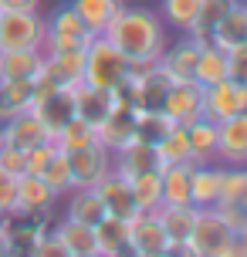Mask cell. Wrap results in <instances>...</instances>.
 Wrapping results in <instances>:
<instances>
[{"mask_svg":"<svg viewBox=\"0 0 247 257\" xmlns=\"http://www.w3.org/2000/svg\"><path fill=\"white\" fill-rule=\"evenodd\" d=\"M105 38L115 44L118 54L129 64L159 61V54L169 44L163 17L149 7H122V14L105 27Z\"/></svg>","mask_w":247,"mask_h":257,"instance_id":"6da1fadb","label":"cell"},{"mask_svg":"<svg viewBox=\"0 0 247 257\" xmlns=\"http://www.w3.org/2000/svg\"><path fill=\"white\" fill-rule=\"evenodd\" d=\"M129 61L118 54V48L105 34H95L85 48V81L98 88H118L126 81Z\"/></svg>","mask_w":247,"mask_h":257,"instance_id":"7a4b0ae2","label":"cell"},{"mask_svg":"<svg viewBox=\"0 0 247 257\" xmlns=\"http://www.w3.org/2000/svg\"><path fill=\"white\" fill-rule=\"evenodd\" d=\"M44 17L38 11H0V51H41Z\"/></svg>","mask_w":247,"mask_h":257,"instance_id":"3957f363","label":"cell"},{"mask_svg":"<svg viewBox=\"0 0 247 257\" xmlns=\"http://www.w3.org/2000/svg\"><path fill=\"white\" fill-rule=\"evenodd\" d=\"M71 95H75V115L85 118L91 128H98L115 108H129V98L122 88H98V85L81 81Z\"/></svg>","mask_w":247,"mask_h":257,"instance_id":"277c9868","label":"cell"},{"mask_svg":"<svg viewBox=\"0 0 247 257\" xmlns=\"http://www.w3.org/2000/svg\"><path fill=\"white\" fill-rule=\"evenodd\" d=\"M234 240H237V233L223 223L213 206H200L196 210V223H193V230H190V237H186V244L193 247L196 257H213L217 250H223Z\"/></svg>","mask_w":247,"mask_h":257,"instance_id":"5b68a950","label":"cell"},{"mask_svg":"<svg viewBox=\"0 0 247 257\" xmlns=\"http://www.w3.org/2000/svg\"><path fill=\"white\" fill-rule=\"evenodd\" d=\"M68 166H71V190L75 186H98L112 173V153L95 139L88 146H81V149H71Z\"/></svg>","mask_w":247,"mask_h":257,"instance_id":"8992f818","label":"cell"},{"mask_svg":"<svg viewBox=\"0 0 247 257\" xmlns=\"http://www.w3.org/2000/svg\"><path fill=\"white\" fill-rule=\"evenodd\" d=\"M159 112L176 125H190L193 118L203 115V85L200 81H169Z\"/></svg>","mask_w":247,"mask_h":257,"instance_id":"52a82bcc","label":"cell"},{"mask_svg":"<svg viewBox=\"0 0 247 257\" xmlns=\"http://www.w3.org/2000/svg\"><path fill=\"white\" fill-rule=\"evenodd\" d=\"M58 200H61V196L41 180L38 173H24V176H17L11 217H38V213H51L54 206H58Z\"/></svg>","mask_w":247,"mask_h":257,"instance_id":"ba28073f","label":"cell"},{"mask_svg":"<svg viewBox=\"0 0 247 257\" xmlns=\"http://www.w3.org/2000/svg\"><path fill=\"white\" fill-rule=\"evenodd\" d=\"M240 112H247V85H240L234 78H220L203 88V115L207 118L223 122Z\"/></svg>","mask_w":247,"mask_h":257,"instance_id":"9c48e42d","label":"cell"},{"mask_svg":"<svg viewBox=\"0 0 247 257\" xmlns=\"http://www.w3.org/2000/svg\"><path fill=\"white\" fill-rule=\"evenodd\" d=\"M217 163L247 166V112L217 122Z\"/></svg>","mask_w":247,"mask_h":257,"instance_id":"30bf717a","label":"cell"},{"mask_svg":"<svg viewBox=\"0 0 247 257\" xmlns=\"http://www.w3.org/2000/svg\"><path fill=\"white\" fill-rule=\"evenodd\" d=\"M41 75L54 81V88L75 91L85 81V51H44Z\"/></svg>","mask_w":247,"mask_h":257,"instance_id":"8fae6325","label":"cell"},{"mask_svg":"<svg viewBox=\"0 0 247 257\" xmlns=\"http://www.w3.org/2000/svg\"><path fill=\"white\" fill-rule=\"evenodd\" d=\"M112 169L118 176H139V173H159L163 169V159L156 153V142L146 139H132L129 146H122L118 153H112Z\"/></svg>","mask_w":247,"mask_h":257,"instance_id":"7c38bea8","label":"cell"},{"mask_svg":"<svg viewBox=\"0 0 247 257\" xmlns=\"http://www.w3.org/2000/svg\"><path fill=\"white\" fill-rule=\"evenodd\" d=\"M210 41L217 48H223L227 54L237 51V48H247V4L244 0H234L227 7V14L210 31Z\"/></svg>","mask_w":247,"mask_h":257,"instance_id":"4fadbf2b","label":"cell"},{"mask_svg":"<svg viewBox=\"0 0 247 257\" xmlns=\"http://www.w3.org/2000/svg\"><path fill=\"white\" fill-rule=\"evenodd\" d=\"M51 233L61 240V247L68 250V257H102L98 254V237H95V227L88 223H78V220H54Z\"/></svg>","mask_w":247,"mask_h":257,"instance_id":"5bb4252c","label":"cell"},{"mask_svg":"<svg viewBox=\"0 0 247 257\" xmlns=\"http://www.w3.org/2000/svg\"><path fill=\"white\" fill-rule=\"evenodd\" d=\"M196 51L200 44L193 38H180L173 48L166 44V51L159 54V71L169 78V81H193V71H196Z\"/></svg>","mask_w":247,"mask_h":257,"instance_id":"9a60e30c","label":"cell"},{"mask_svg":"<svg viewBox=\"0 0 247 257\" xmlns=\"http://www.w3.org/2000/svg\"><path fill=\"white\" fill-rule=\"evenodd\" d=\"M95 190H98V196H102L105 213H108V217L132 220L136 213H139V206H136V200H132V190H129V180H126V176H118L115 169H112V173H108Z\"/></svg>","mask_w":247,"mask_h":257,"instance_id":"2e32d148","label":"cell"},{"mask_svg":"<svg viewBox=\"0 0 247 257\" xmlns=\"http://www.w3.org/2000/svg\"><path fill=\"white\" fill-rule=\"evenodd\" d=\"M4 139L7 146H17V149H31V146H38V142H48V128L44 122L38 118L34 108H24V112H17L4 122Z\"/></svg>","mask_w":247,"mask_h":257,"instance_id":"e0dca14e","label":"cell"},{"mask_svg":"<svg viewBox=\"0 0 247 257\" xmlns=\"http://www.w3.org/2000/svg\"><path fill=\"white\" fill-rule=\"evenodd\" d=\"M129 240H132V247L139 250V257L159 254V250L169 244V237H166V230H163V223H159L156 210H153V213H136V217L129 220Z\"/></svg>","mask_w":247,"mask_h":257,"instance_id":"ac0fdd59","label":"cell"},{"mask_svg":"<svg viewBox=\"0 0 247 257\" xmlns=\"http://www.w3.org/2000/svg\"><path fill=\"white\" fill-rule=\"evenodd\" d=\"M95 136H98V142H102L108 153H118L122 146H129L132 139H139V122L132 115V108H115L102 125L95 128Z\"/></svg>","mask_w":247,"mask_h":257,"instance_id":"d6986e66","label":"cell"},{"mask_svg":"<svg viewBox=\"0 0 247 257\" xmlns=\"http://www.w3.org/2000/svg\"><path fill=\"white\" fill-rule=\"evenodd\" d=\"M31 108L38 112V118L44 122V128H48V136L54 139V136L75 118V95L58 88V91H51L48 98H41L38 105H31Z\"/></svg>","mask_w":247,"mask_h":257,"instance_id":"ffe728a7","label":"cell"},{"mask_svg":"<svg viewBox=\"0 0 247 257\" xmlns=\"http://www.w3.org/2000/svg\"><path fill=\"white\" fill-rule=\"evenodd\" d=\"M65 217L95 227L105 217V203H102V196H98V190L95 186H75V190H68L65 193Z\"/></svg>","mask_w":247,"mask_h":257,"instance_id":"44dd1931","label":"cell"},{"mask_svg":"<svg viewBox=\"0 0 247 257\" xmlns=\"http://www.w3.org/2000/svg\"><path fill=\"white\" fill-rule=\"evenodd\" d=\"M126 7V0H71V11L81 17V24L91 34H105V27L115 21Z\"/></svg>","mask_w":247,"mask_h":257,"instance_id":"7402d4cb","label":"cell"},{"mask_svg":"<svg viewBox=\"0 0 247 257\" xmlns=\"http://www.w3.org/2000/svg\"><path fill=\"white\" fill-rule=\"evenodd\" d=\"M186 139H190V163H217V122L213 118H193L186 125Z\"/></svg>","mask_w":247,"mask_h":257,"instance_id":"603a6c76","label":"cell"},{"mask_svg":"<svg viewBox=\"0 0 247 257\" xmlns=\"http://www.w3.org/2000/svg\"><path fill=\"white\" fill-rule=\"evenodd\" d=\"M220 78H230V54L217 48L213 41L207 44H200V51H196V71H193V81H200L203 88L213 85V81H220Z\"/></svg>","mask_w":247,"mask_h":257,"instance_id":"cb8c5ba5","label":"cell"},{"mask_svg":"<svg viewBox=\"0 0 247 257\" xmlns=\"http://www.w3.org/2000/svg\"><path fill=\"white\" fill-rule=\"evenodd\" d=\"M220 163H193L190 173V203L193 206H213L220 190Z\"/></svg>","mask_w":247,"mask_h":257,"instance_id":"d4e9b609","label":"cell"},{"mask_svg":"<svg viewBox=\"0 0 247 257\" xmlns=\"http://www.w3.org/2000/svg\"><path fill=\"white\" fill-rule=\"evenodd\" d=\"M196 210L200 206H193V203H163L156 210L169 244H180V240L190 237V230H193V223H196Z\"/></svg>","mask_w":247,"mask_h":257,"instance_id":"484cf974","label":"cell"},{"mask_svg":"<svg viewBox=\"0 0 247 257\" xmlns=\"http://www.w3.org/2000/svg\"><path fill=\"white\" fill-rule=\"evenodd\" d=\"M44 51H0V78L11 81H34L41 75Z\"/></svg>","mask_w":247,"mask_h":257,"instance_id":"4316f807","label":"cell"},{"mask_svg":"<svg viewBox=\"0 0 247 257\" xmlns=\"http://www.w3.org/2000/svg\"><path fill=\"white\" fill-rule=\"evenodd\" d=\"M190 173H193V163H166L159 169L163 203H190Z\"/></svg>","mask_w":247,"mask_h":257,"instance_id":"83f0119b","label":"cell"},{"mask_svg":"<svg viewBox=\"0 0 247 257\" xmlns=\"http://www.w3.org/2000/svg\"><path fill=\"white\" fill-rule=\"evenodd\" d=\"M129 190H132V200L139 206V213H153V210L163 206V183H159V173L129 176Z\"/></svg>","mask_w":247,"mask_h":257,"instance_id":"f1b7e54d","label":"cell"},{"mask_svg":"<svg viewBox=\"0 0 247 257\" xmlns=\"http://www.w3.org/2000/svg\"><path fill=\"white\" fill-rule=\"evenodd\" d=\"M31 88L34 81H11V78H0V125L11 115L31 108Z\"/></svg>","mask_w":247,"mask_h":257,"instance_id":"f546056e","label":"cell"},{"mask_svg":"<svg viewBox=\"0 0 247 257\" xmlns=\"http://www.w3.org/2000/svg\"><path fill=\"white\" fill-rule=\"evenodd\" d=\"M156 153L163 159V166L166 163H190V139H186V125H173L163 132L156 139Z\"/></svg>","mask_w":247,"mask_h":257,"instance_id":"4dcf8cb0","label":"cell"},{"mask_svg":"<svg viewBox=\"0 0 247 257\" xmlns=\"http://www.w3.org/2000/svg\"><path fill=\"white\" fill-rule=\"evenodd\" d=\"M230 4H234V0H200V14H196V21L190 24L186 38H193L196 44H207L213 24H217L223 14H227V7H230Z\"/></svg>","mask_w":247,"mask_h":257,"instance_id":"1f68e13d","label":"cell"},{"mask_svg":"<svg viewBox=\"0 0 247 257\" xmlns=\"http://www.w3.org/2000/svg\"><path fill=\"white\" fill-rule=\"evenodd\" d=\"M95 237H98V254L108 257L115 254L122 244H129V220H118L105 213L98 223H95Z\"/></svg>","mask_w":247,"mask_h":257,"instance_id":"d6a6232c","label":"cell"},{"mask_svg":"<svg viewBox=\"0 0 247 257\" xmlns=\"http://www.w3.org/2000/svg\"><path fill=\"white\" fill-rule=\"evenodd\" d=\"M38 176L48 183L58 196H65V193L71 190V166H68V153H61V149L54 146V153L48 156V163H44V169H41Z\"/></svg>","mask_w":247,"mask_h":257,"instance_id":"836d02e7","label":"cell"},{"mask_svg":"<svg viewBox=\"0 0 247 257\" xmlns=\"http://www.w3.org/2000/svg\"><path fill=\"white\" fill-rule=\"evenodd\" d=\"M196 14H200V0H163V7H159V17H163V24L176 27V31H190V24L196 21Z\"/></svg>","mask_w":247,"mask_h":257,"instance_id":"e575fe53","label":"cell"},{"mask_svg":"<svg viewBox=\"0 0 247 257\" xmlns=\"http://www.w3.org/2000/svg\"><path fill=\"white\" fill-rule=\"evenodd\" d=\"M98 136H95V128L85 122V118H71L58 136H54V146L61 149V153H71V149H81V146H88V142H95Z\"/></svg>","mask_w":247,"mask_h":257,"instance_id":"d590c367","label":"cell"},{"mask_svg":"<svg viewBox=\"0 0 247 257\" xmlns=\"http://www.w3.org/2000/svg\"><path fill=\"white\" fill-rule=\"evenodd\" d=\"M44 27H48V34H91L88 27L81 24V17L71 11V4L51 11V17H44Z\"/></svg>","mask_w":247,"mask_h":257,"instance_id":"8d00e7d4","label":"cell"},{"mask_svg":"<svg viewBox=\"0 0 247 257\" xmlns=\"http://www.w3.org/2000/svg\"><path fill=\"white\" fill-rule=\"evenodd\" d=\"M95 34H44L41 51H85Z\"/></svg>","mask_w":247,"mask_h":257,"instance_id":"74e56055","label":"cell"},{"mask_svg":"<svg viewBox=\"0 0 247 257\" xmlns=\"http://www.w3.org/2000/svg\"><path fill=\"white\" fill-rule=\"evenodd\" d=\"M213 210L220 213V220H223V223H227L234 233H240V230L247 227V206H240L237 200H234V203H217Z\"/></svg>","mask_w":247,"mask_h":257,"instance_id":"f35d334b","label":"cell"},{"mask_svg":"<svg viewBox=\"0 0 247 257\" xmlns=\"http://www.w3.org/2000/svg\"><path fill=\"white\" fill-rule=\"evenodd\" d=\"M51 153H54V139H48V142H38V146H31V149H24V169H27V173H41Z\"/></svg>","mask_w":247,"mask_h":257,"instance_id":"ab89813d","label":"cell"},{"mask_svg":"<svg viewBox=\"0 0 247 257\" xmlns=\"http://www.w3.org/2000/svg\"><path fill=\"white\" fill-rule=\"evenodd\" d=\"M0 169H7L14 180L24 176V173H27V169H24V149H17V146H4V149H0Z\"/></svg>","mask_w":247,"mask_h":257,"instance_id":"60d3db41","label":"cell"},{"mask_svg":"<svg viewBox=\"0 0 247 257\" xmlns=\"http://www.w3.org/2000/svg\"><path fill=\"white\" fill-rule=\"evenodd\" d=\"M27 257H68V250L61 247V240L54 237V233H44L38 244H34V250Z\"/></svg>","mask_w":247,"mask_h":257,"instance_id":"b9f144b4","label":"cell"},{"mask_svg":"<svg viewBox=\"0 0 247 257\" xmlns=\"http://www.w3.org/2000/svg\"><path fill=\"white\" fill-rule=\"evenodd\" d=\"M14 190H17V180H14L7 169H0V210L4 213L14 210Z\"/></svg>","mask_w":247,"mask_h":257,"instance_id":"7bdbcfd3","label":"cell"},{"mask_svg":"<svg viewBox=\"0 0 247 257\" xmlns=\"http://www.w3.org/2000/svg\"><path fill=\"white\" fill-rule=\"evenodd\" d=\"M230 78L240 81V85H247V48L230 51Z\"/></svg>","mask_w":247,"mask_h":257,"instance_id":"ee69618b","label":"cell"},{"mask_svg":"<svg viewBox=\"0 0 247 257\" xmlns=\"http://www.w3.org/2000/svg\"><path fill=\"white\" fill-rule=\"evenodd\" d=\"M41 0H0V11H38Z\"/></svg>","mask_w":247,"mask_h":257,"instance_id":"f6af8a7d","label":"cell"},{"mask_svg":"<svg viewBox=\"0 0 247 257\" xmlns=\"http://www.w3.org/2000/svg\"><path fill=\"white\" fill-rule=\"evenodd\" d=\"M166 254H169V257H196L193 247L186 244V240H180V244H166Z\"/></svg>","mask_w":247,"mask_h":257,"instance_id":"bcb514c9","label":"cell"},{"mask_svg":"<svg viewBox=\"0 0 247 257\" xmlns=\"http://www.w3.org/2000/svg\"><path fill=\"white\" fill-rule=\"evenodd\" d=\"M108 257H139V250H136V247H132V240H129V244H122L115 254H108Z\"/></svg>","mask_w":247,"mask_h":257,"instance_id":"7dc6e473","label":"cell"},{"mask_svg":"<svg viewBox=\"0 0 247 257\" xmlns=\"http://www.w3.org/2000/svg\"><path fill=\"white\" fill-rule=\"evenodd\" d=\"M7 227H11V223H7ZM7 227H0V257H14L11 247H7Z\"/></svg>","mask_w":247,"mask_h":257,"instance_id":"c3c4849f","label":"cell"},{"mask_svg":"<svg viewBox=\"0 0 247 257\" xmlns=\"http://www.w3.org/2000/svg\"><path fill=\"white\" fill-rule=\"evenodd\" d=\"M213 257H240V247H237V240H234V244H227L223 250H217Z\"/></svg>","mask_w":247,"mask_h":257,"instance_id":"681fc988","label":"cell"},{"mask_svg":"<svg viewBox=\"0 0 247 257\" xmlns=\"http://www.w3.org/2000/svg\"><path fill=\"white\" fill-rule=\"evenodd\" d=\"M237 203L247 206V166H244V180H240V193H237Z\"/></svg>","mask_w":247,"mask_h":257,"instance_id":"f907efd6","label":"cell"},{"mask_svg":"<svg viewBox=\"0 0 247 257\" xmlns=\"http://www.w3.org/2000/svg\"><path fill=\"white\" fill-rule=\"evenodd\" d=\"M237 247H240V257H247V230L237 233Z\"/></svg>","mask_w":247,"mask_h":257,"instance_id":"816d5d0a","label":"cell"},{"mask_svg":"<svg viewBox=\"0 0 247 257\" xmlns=\"http://www.w3.org/2000/svg\"><path fill=\"white\" fill-rule=\"evenodd\" d=\"M7 223H11V213H4V210H0V227H7Z\"/></svg>","mask_w":247,"mask_h":257,"instance_id":"f5cc1de1","label":"cell"},{"mask_svg":"<svg viewBox=\"0 0 247 257\" xmlns=\"http://www.w3.org/2000/svg\"><path fill=\"white\" fill-rule=\"evenodd\" d=\"M4 146H7V139H4V125H0V149H4Z\"/></svg>","mask_w":247,"mask_h":257,"instance_id":"db71d44e","label":"cell"},{"mask_svg":"<svg viewBox=\"0 0 247 257\" xmlns=\"http://www.w3.org/2000/svg\"><path fill=\"white\" fill-rule=\"evenodd\" d=\"M149 257H169V254H166V247H163V250H159V254H149Z\"/></svg>","mask_w":247,"mask_h":257,"instance_id":"11a10c76","label":"cell"}]
</instances>
